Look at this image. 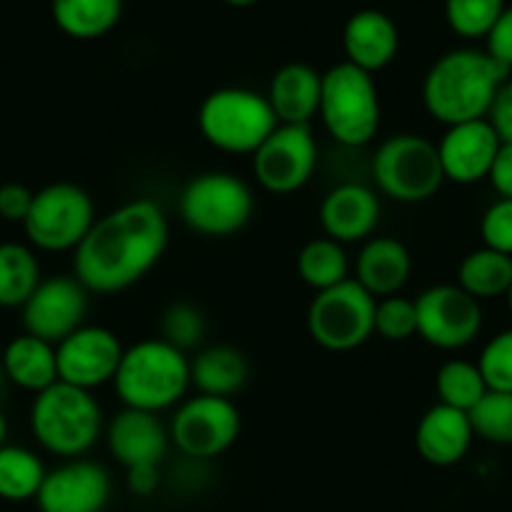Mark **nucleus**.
<instances>
[{
  "label": "nucleus",
  "instance_id": "f257e3e1",
  "mask_svg": "<svg viewBox=\"0 0 512 512\" xmlns=\"http://www.w3.org/2000/svg\"><path fill=\"white\" fill-rule=\"evenodd\" d=\"M169 246V219L151 199H134L96 219L73 251V274L91 294L134 287L161 262Z\"/></svg>",
  "mask_w": 512,
  "mask_h": 512
},
{
  "label": "nucleus",
  "instance_id": "f03ea898",
  "mask_svg": "<svg viewBox=\"0 0 512 512\" xmlns=\"http://www.w3.org/2000/svg\"><path fill=\"white\" fill-rule=\"evenodd\" d=\"M512 71L480 48H455L437 58L422 81V103L445 126L487 118Z\"/></svg>",
  "mask_w": 512,
  "mask_h": 512
},
{
  "label": "nucleus",
  "instance_id": "7ed1b4c3",
  "mask_svg": "<svg viewBox=\"0 0 512 512\" xmlns=\"http://www.w3.org/2000/svg\"><path fill=\"white\" fill-rule=\"evenodd\" d=\"M113 387L123 407L159 415L184 400L191 387V359L166 339H144L123 349Z\"/></svg>",
  "mask_w": 512,
  "mask_h": 512
},
{
  "label": "nucleus",
  "instance_id": "20e7f679",
  "mask_svg": "<svg viewBox=\"0 0 512 512\" xmlns=\"http://www.w3.org/2000/svg\"><path fill=\"white\" fill-rule=\"evenodd\" d=\"M31 430L51 455L63 460L83 457L103 432L101 405L93 392L58 379L33 400Z\"/></svg>",
  "mask_w": 512,
  "mask_h": 512
},
{
  "label": "nucleus",
  "instance_id": "39448f33",
  "mask_svg": "<svg viewBox=\"0 0 512 512\" xmlns=\"http://www.w3.org/2000/svg\"><path fill=\"white\" fill-rule=\"evenodd\" d=\"M319 118L337 144L352 149L369 144L382 123V106L372 73L349 61L324 71Z\"/></svg>",
  "mask_w": 512,
  "mask_h": 512
},
{
  "label": "nucleus",
  "instance_id": "423d86ee",
  "mask_svg": "<svg viewBox=\"0 0 512 512\" xmlns=\"http://www.w3.org/2000/svg\"><path fill=\"white\" fill-rule=\"evenodd\" d=\"M279 126L267 93L251 88H216L199 106V131L214 149L254 154Z\"/></svg>",
  "mask_w": 512,
  "mask_h": 512
},
{
  "label": "nucleus",
  "instance_id": "0eeeda50",
  "mask_svg": "<svg viewBox=\"0 0 512 512\" xmlns=\"http://www.w3.org/2000/svg\"><path fill=\"white\" fill-rule=\"evenodd\" d=\"M372 179L384 196L400 204L432 199L445 184L437 144L420 134H397L372 156Z\"/></svg>",
  "mask_w": 512,
  "mask_h": 512
},
{
  "label": "nucleus",
  "instance_id": "6e6552de",
  "mask_svg": "<svg viewBox=\"0 0 512 512\" xmlns=\"http://www.w3.org/2000/svg\"><path fill=\"white\" fill-rule=\"evenodd\" d=\"M181 221L191 231L211 239H226L244 229L254 216L249 184L229 171L194 176L179 196Z\"/></svg>",
  "mask_w": 512,
  "mask_h": 512
},
{
  "label": "nucleus",
  "instance_id": "1a4fd4ad",
  "mask_svg": "<svg viewBox=\"0 0 512 512\" xmlns=\"http://www.w3.org/2000/svg\"><path fill=\"white\" fill-rule=\"evenodd\" d=\"M93 224H96V204L91 194L71 181H56L33 194L23 231L31 246L61 254V251H76Z\"/></svg>",
  "mask_w": 512,
  "mask_h": 512
},
{
  "label": "nucleus",
  "instance_id": "9d476101",
  "mask_svg": "<svg viewBox=\"0 0 512 512\" xmlns=\"http://www.w3.org/2000/svg\"><path fill=\"white\" fill-rule=\"evenodd\" d=\"M377 299L354 277L317 292L307 309L309 337L329 352H352L374 337Z\"/></svg>",
  "mask_w": 512,
  "mask_h": 512
},
{
  "label": "nucleus",
  "instance_id": "9b49d317",
  "mask_svg": "<svg viewBox=\"0 0 512 512\" xmlns=\"http://www.w3.org/2000/svg\"><path fill=\"white\" fill-rule=\"evenodd\" d=\"M241 432V412L234 400L196 395L181 400L171 417L169 435L181 455L211 460L229 450Z\"/></svg>",
  "mask_w": 512,
  "mask_h": 512
},
{
  "label": "nucleus",
  "instance_id": "f8f14e48",
  "mask_svg": "<svg viewBox=\"0 0 512 512\" xmlns=\"http://www.w3.org/2000/svg\"><path fill=\"white\" fill-rule=\"evenodd\" d=\"M417 334L442 352L465 349L482 332V304L460 284H435L415 299Z\"/></svg>",
  "mask_w": 512,
  "mask_h": 512
},
{
  "label": "nucleus",
  "instance_id": "ddd939ff",
  "mask_svg": "<svg viewBox=\"0 0 512 512\" xmlns=\"http://www.w3.org/2000/svg\"><path fill=\"white\" fill-rule=\"evenodd\" d=\"M317 161L319 149L312 128L279 123L267 141L251 154V169L264 191L287 196L309 184Z\"/></svg>",
  "mask_w": 512,
  "mask_h": 512
},
{
  "label": "nucleus",
  "instance_id": "4468645a",
  "mask_svg": "<svg viewBox=\"0 0 512 512\" xmlns=\"http://www.w3.org/2000/svg\"><path fill=\"white\" fill-rule=\"evenodd\" d=\"M88 289L76 274H56L41 279L36 292L31 294L23 312V329L33 337L58 344L86 324Z\"/></svg>",
  "mask_w": 512,
  "mask_h": 512
},
{
  "label": "nucleus",
  "instance_id": "2eb2a0df",
  "mask_svg": "<svg viewBox=\"0 0 512 512\" xmlns=\"http://www.w3.org/2000/svg\"><path fill=\"white\" fill-rule=\"evenodd\" d=\"M123 344L108 327L83 324L56 344L58 379L93 392L106 382H113L123 357Z\"/></svg>",
  "mask_w": 512,
  "mask_h": 512
},
{
  "label": "nucleus",
  "instance_id": "dca6fc26",
  "mask_svg": "<svg viewBox=\"0 0 512 512\" xmlns=\"http://www.w3.org/2000/svg\"><path fill=\"white\" fill-rule=\"evenodd\" d=\"M111 497V475L103 465L73 457L46 472L38 490L41 512H103Z\"/></svg>",
  "mask_w": 512,
  "mask_h": 512
},
{
  "label": "nucleus",
  "instance_id": "f3484780",
  "mask_svg": "<svg viewBox=\"0 0 512 512\" xmlns=\"http://www.w3.org/2000/svg\"><path fill=\"white\" fill-rule=\"evenodd\" d=\"M500 146V136L487 118L447 126L445 136L437 144L445 181L462 186L485 181Z\"/></svg>",
  "mask_w": 512,
  "mask_h": 512
},
{
  "label": "nucleus",
  "instance_id": "a211bd4d",
  "mask_svg": "<svg viewBox=\"0 0 512 512\" xmlns=\"http://www.w3.org/2000/svg\"><path fill=\"white\" fill-rule=\"evenodd\" d=\"M108 452L118 465H161L171 445L169 427L156 412L123 407L106 425Z\"/></svg>",
  "mask_w": 512,
  "mask_h": 512
},
{
  "label": "nucleus",
  "instance_id": "6ab92c4d",
  "mask_svg": "<svg viewBox=\"0 0 512 512\" xmlns=\"http://www.w3.org/2000/svg\"><path fill=\"white\" fill-rule=\"evenodd\" d=\"M379 196L364 184H339L324 196L319 206V224L324 236L339 241V244H354V241H367L372 231L377 229Z\"/></svg>",
  "mask_w": 512,
  "mask_h": 512
},
{
  "label": "nucleus",
  "instance_id": "aec40b11",
  "mask_svg": "<svg viewBox=\"0 0 512 512\" xmlns=\"http://www.w3.org/2000/svg\"><path fill=\"white\" fill-rule=\"evenodd\" d=\"M472 440L475 430H472L470 412L442 402L430 407L417 422L415 447L422 460L432 467H452L465 460Z\"/></svg>",
  "mask_w": 512,
  "mask_h": 512
},
{
  "label": "nucleus",
  "instance_id": "412c9836",
  "mask_svg": "<svg viewBox=\"0 0 512 512\" xmlns=\"http://www.w3.org/2000/svg\"><path fill=\"white\" fill-rule=\"evenodd\" d=\"M347 61L367 73H377L395 61L400 51V31L387 13L364 8L349 16L342 33Z\"/></svg>",
  "mask_w": 512,
  "mask_h": 512
},
{
  "label": "nucleus",
  "instance_id": "4be33fe9",
  "mask_svg": "<svg viewBox=\"0 0 512 512\" xmlns=\"http://www.w3.org/2000/svg\"><path fill=\"white\" fill-rule=\"evenodd\" d=\"M412 277L410 249L392 236H369L357 256L354 279L374 299L395 297Z\"/></svg>",
  "mask_w": 512,
  "mask_h": 512
},
{
  "label": "nucleus",
  "instance_id": "5701e85b",
  "mask_svg": "<svg viewBox=\"0 0 512 512\" xmlns=\"http://www.w3.org/2000/svg\"><path fill=\"white\" fill-rule=\"evenodd\" d=\"M267 101L279 123L309 126L319 116L322 101V73L307 63H287L269 81Z\"/></svg>",
  "mask_w": 512,
  "mask_h": 512
},
{
  "label": "nucleus",
  "instance_id": "b1692460",
  "mask_svg": "<svg viewBox=\"0 0 512 512\" xmlns=\"http://www.w3.org/2000/svg\"><path fill=\"white\" fill-rule=\"evenodd\" d=\"M249 382V359L231 344H214L196 352L191 359V387L199 395L231 400Z\"/></svg>",
  "mask_w": 512,
  "mask_h": 512
},
{
  "label": "nucleus",
  "instance_id": "393cba45",
  "mask_svg": "<svg viewBox=\"0 0 512 512\" xmlns=\"http://www.w3.org/2000/svg\"><path fill=\"white\" fill-rule=\"evenodd\" d=\"M0 367L6 372L8 382L38 395V392L58 382L56 344L33 337L28 332L21 334V337L8 342L3 359H0Z\"/></svg>",
  "mask_w": 512,
  "mask_h": 512
},
{
  "label": "nucleus",
  "instance_id": "a878e982",
  "mask_svg": "<svg viewBox=\"0 0 512 512\" xmlns=\"http://www.w3.org/2000/svg\"><path fill=\"white\" fill-rule=\"evenodd\" d=\"M53 21L76 41H96L118 26L123 0H53Z\"/></svg>",
  "mask_w": 512,
  "mask_h": 512
},
{
  "label": "nucleus",
  "instance_id": "bb28decb",
  "mask_svg": "<svg viewBox=\"0 0 512 512\" xmlns=\"http://www.w3.org/2000/svg\"><path fill=\"white\" fill-rule=\"evenodd\" d=\"M457 284L480 302L505 297L512 287V256L487 246L470 251L457 267Z\"/></svg>",
  "mask_w": 512,
  "mask_h": 512
},
{
  "label": "nucleus",
  "instance_id": "cd10ccee",
  "mask_svg": "<svg viewBox=\"0 0 512 512\" xmlns=\"http://www.w3.org/2000/svg\"><path fill=\"white\" fill-rule=\"evenodd\" d=\"M41 279V264L31 246L18 241L0 244V307H23Z\"/></svg>",
  "mask_w": 512,
  "mask_h": 512
},
{
  "label": "nucleus",
  "instance_id": "c85d7f7f",
  "mask_svg": "<svg viewBox=\"0 0 512 512\" xmlns=\"http://www.w3.org/2000/svg\"><path fill=\"white\" fill-rule=\"evenodd\" d=\"M46 472V465L33 450L21 445H3L0 447V500H36Z\"/></svg>",
  "mask_w": 512,
  "mask_h": 512
},
{
  "label": "nucleus",
  "instance_id": "c756f323",
  "mask_svg": "<svg viewBox=\"0 0 512 512\" xmlns=\"http://www.w3.org/2000/svg\"><path fill=\"white\" fill-rule=\"evenodd\" d=\"M297 272L307 287L314 292L337 287L339 282L349 279V259L344 244L329 239V236H317L307 241L297 256Z\"/></svg>",
  "mask_w": 512,
  "mask_h": 512
},
{
  "label": "nucleus",
  "instance_id": "7c9ffc66",
  "mask_svg": "<svg viewBox=\"0 0 512 512\" xmlns=\"http://www.w3.org/2000/svg\"><path fill=\"white\" fill-rule=\"evenodd\" d=\"M435 390L442 405L470 412L487 395V384L477 362L467 359H447L435 377Z\"/></svg>",
  "mask_w": 512,
  "mask_h": 512
},
{
  "label": "nucleus",
  "instance_id": "2f4dec72",
  "mask_svg": "<svg viewBox=\"0 0 512 512\" xmlns=\"http://www.w3.org/2000/svg\"><path fill=\"white\" fill-rule=\"evenodd\" d=\"M502 11L505 0H445L447 26L465 41L485 38Z\"/></svg>",
  "mask_w": 512,
  "mask_h": 512
},
{
  "label": "nucleus",
  "instance_id": "473e14b6",
  "mask_svg": "<svg viewBox=\"0 0 512 512\" xmlns=\"http://www.w3.org/2000/svg\"><path fill=\"white\" fill-rule=\"evenodd\" d=\"M475 437L492 445H512V392H492L470 410Z\"/></svg>",
  "mask_w": 512,
  "mask_h": 512
},
{
  "label": "nucleus",
  "instance_id": "72a5a7b5",
  "mask_svg": "<svg viewBox=\"0 0 512 512\" xmlns=\"http://www.w3.org/2000/svg\"><path fill=\"white\" fill-rule=\"evenodd\" d=\"M206 337V317L196 304L174 302L161 314V339L189 354Z\"/></svg>",
  "mask_w": 512,
  "mask_h": 512
},
{
  "label": "nucleus",
  "instance_id": "f704fd0d",
  "mask_svg": "<svg viewBox=\"0 0 512 512\" xmlns=\"http://www.w3.org/2000/svg\"><path fill=\"white\" fill-rule=\"evenodd\" d=\"M374 334L384 342H407L417 334L415 299L395 297L377 299L374 307Z\"/></svg>",
  "mask_w": 512,
  "mask_h": 512
},
{
  "label": "nucleus",
  "instance_id": "c9c22d12",
  "mask_svg": "<svg viewBox=\"0 0 512 512\" xmlns=\"http://www.w3.org/2000/svg\"><path fill=\"white\" fill-rule=\"evenodd\" d=\"M477 367L485 377L487 390L512 392V327L487 339L477 357Z\"/></svg>",
  "mask_w": 512,
  "mask_h": 512
},
{
  "label": "nucleus",
  "instance_id": "e433bc0d",
  "mask_svg": "<svg viewBox=\"0 0 512 512\" xmlns=\"http://www.w3.org/2000/svg\"><path fill=\"white\" fill-rule=\"evenodd\" d=\"M480 239L487 249L512 256V199L492 201L480 219Z\"/></svg>",
  "mask_w": 512,
  "mask_h": 512
},
{
  "label": "nucleus",
  "instance_id": "4c0bfd02",
  "mask_svg": "<svg viewBox=\"0 0 512 512\" xmlns=\"http://www.w3.org/2000/svg\"><path fill=\"white\" fill-rule=\"evenodd\" d=\"M485 51L495 58L500 66L512 71V6H505L495 26L485 36Z\"/></svg>",
  "mask_w": 512,
  "mask_h": 512
},
{
  "label": "nucleus",
  "instance_id": "58836bf2",
  "mask_svg": "<svg viewBox=\"0 0 512 512\" xmlns=\"http://www.w3.org/2000/svg\"><path fill=\"white\" fill-rule=\"evenodd\" d=\"M33 204V191L28 186L16 184H3L0 186V219L11 221V224H23L31 211Z\"/></svg>",
  "mask_w": 512,
  "mask_h": 512
},
{
  "label": "nucleus",
  "instance_id": "ea45409f",
  "mask_svg": "<svg viewBox=\"0 0 512 512\" xmlns=\"http://www.w3.org/2000/svg\"><path fill=\"white\" fill-rule=\"evenodd\" d=\"M487 121L492 123L502 144H512V76L497 91L490 113H487Z\"/></svg>",
  "mask_w": 512,
  "mask_h": 512
},
{
  "label": "nucleus",
  "instance_id": "a19ab883",
  "mask_svg": "<svg viewBox=\"0 0 512 512\" xmlns=\"http://www.w3.org/2000/svg\"><path fill=\"white\" fill-rule=\"evenodd\" d=\"M487 181L500 199H512V144L500 146Z\"/></svg>",
  "mask_w": 512,
  "mask_h": 512
},
{
  "label": "nucleus",
  "instance_id": "79ce46f5",
  "mask_svg": "<svg viewBox=\"0 0 512 512\" xmlns=\"http://www.w3.org/2000/svg\"><path fill=\"white\" fill-rule=\"evenodd\" d=\"M126 485L128 490L139 497H149L159 490L161 475L159 465H136L126 470Z\"/></svg>",
  "mask_w": 512,
  "mask_h": 512
},
{
  "label": "nucleus",
  "instance_id": "37998d69",
  "mask_svg": "<svg viewBox=\"0 0 512 512\" xmlns=\"http://www.w3.org/2000/svg\"><path fill=\"white\" fill-rule=\"evenodd\" d=\"M6 435H8V420L6 415H3V410H0V447L6 445Z\"/></svg>",
  "mask_w": 512,
  "mask_h": 512
},
{
  "label": "nucleus",
  "instance_id": "c03bdc74",
  "mask_svg": "<svg viewBox=\"0 0 512 512\" xmlns=\"http://www.w3.org/2000/svg\"><path fill=\"white\" fill-rule=\"evenodd\" d=\"M226 6H234V8H249V6H256L259 0H224Z\"/></svg>",
  "mask_w": 512,
  "mask_h": 512
},
{
  "label": "nucleus",
  "instance_id": "a18cd8bd",
  "mask_svg": "<svg viewBox=\"0 0 512 512\" xmlns=\"http://www.w3.org/2000/svg\"><path fill=\"white\" fill-rule=\"evenodd\" d=\"M505 299H507V309H510V314H512V287H510V289H507Z\"/></svg>",
  "mask_w": 512,
  "mask_h": 512
},
{
  "label": "nucleus",
  "instance_id": "49530a36",
  "mask_svg": "<svg viewBox=\"0 0 512 512\" xmlns=\"http://www.w3.org/2000/svg\"><path fill=\"white\" fill-rule=\"evenodd\" d=\"M3 382H6V372H3V367H0V390H3Z\"/></svg>",
  "mask_w": 512,
  "mask_h": 512
},
{
  "label": "nucleus",
  "instance_id": "de8ad7c7",
  "mask_svg": "<svg viewBox=\"0 0 512 512\" xmlns=\"http://www.w3.org/2000/svg\"><path fill=\"white\" fill-rule=\"evenodd\" d=\"M103 512H106V510H103Z\"/></svg>",
  "mask_w": 512,
  "mask_h": 512
}]
</instances>
